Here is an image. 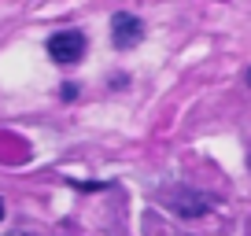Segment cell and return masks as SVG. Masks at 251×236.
<instances>
[{
    "label": "cell",
    "mask_w": 251,
    "mask_h": 236,
    "mask_svg": "<svg viewBox=\"0 0 251 236\" xmlns=\"http://www.w3.org/2000/svg\"><path fill=\"white\" fill-rule=\"evenodd\" d=\"M78 96V85H63V100H74Z\"/></svg>",
    "instance_id": "4"
},
{
    "label": "cell",
    "mask_w": 251,
    "mask_h": 236,
    "mask_svg": "<svg viewBox=\"0 0 251 236\" xmlns=\"http://www.w3.org/2000/svg\"><path fill=\"white\" fill-rule=\"evenodd\" d=\"M144 41V23L137 15H129V11H115L111 15V45L115 48H137Z\"/></svg>",
    "instance_id": "3"
},
{
    "label": "cell",
    "mask_w": 251,
    "mask_h": 236,
    "mask_svg": "<svg viewBox=\"0 0 251 236\" xmlns=\"http://www.w3.org/2000/svg\"><path fill=\"white\" fill-rule=\"evenodd\" d=\"M8 236H33V233H8Z\"/></svg>",
    "instance_id": "5"
},
{
    "label": "cell",
    "mask_w": 251,
    "mask_h": 236,
    "mask_svg": "<svg viewBox=\"0 0 251 236\" xmlns=\"http://www.w3.org/2000/svg\"><path fill=\"white\" fill-rule=\"evenodd\" d=\"M166 203H170V211L181 214V218H203V214L214 211V199L203 196V192H196V189H177V192H170V196H166Z\"/></svg>",
    "instance_id": "2"
},
{
    "label": "cell",
    "mask_w": 251,
    "mask_h": 236,
    "mask_svg": "<svg viewBox=\"0 0 251 236\" xmlns=\"http://www.w3.org/2000/svg\"><path fill=\"white\" fill-rule=\"evenodd\" d=\"M0 218H4V199H0Z\"/></svg>",
    "instance_id": "7"
},
{
    "label": "cell",
    "mask_w": 251,
    "mask_h": 236,
    "mask_svg": "<svg viewBox=\"0 0 251 236\" xmlns=\"http://www.w3.org/2000/svg\"><path fill=\"white\" fill-rule=\"evenodd\" d=\"M248 89H251V67H248Z\"/></svg>",
    "instance_id": "6"
},
{
    "label": "cell",
    "mask_w": 251,
    "mask_h": 236,
    "mask_svg": "<svg viewBox=\"0 0 251 236\" xmlns=\"http://www.w3.org/2000/svg\"><path fill=\"white\" fill-rule=\"evenodd\" d=\"M248 170H251V151H248Z\"/></svg>",
    "instance_id": "8"
},
{
    "label": "cell",
    "mask_w": 251,
    "mask_h": 236,
    "mask_svg": "<svg viewBox=\"0 0 251 236\" xmlns=\"http://www.w3.org/2000/svg\"><path fill=\"white\" fill-rule=\"evenodd\" d=\"M48 55L55 63H78L85 55V33L81 30H59L48 37Z\"/></svg>",
    "instance_id": "1"
}]
</instances>
